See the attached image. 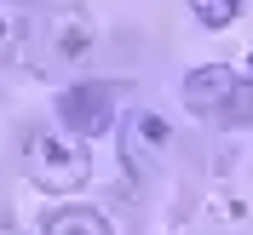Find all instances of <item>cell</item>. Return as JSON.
I'll return each instance as SVG.
<instances>
[{"instance_id":"cell-7","label":"cell","mask_w":253,"mask_h":235,"mask_svg":"<svg viewBox=\"0 0 253 235\" xmlns=\"http://www.w3.org/2000/svg\"><path fill=\"white\" fill-rule=\"evenodd\" d=\"M190 6H196V17H202L207 29H224V23L242 12V0H190Z\"/></svg>"},{"instance_id":"cell-4","label":"cell","mask_w":253,"mask_h":235,"mask_svg":"<svg viewBox=\"0 0 253 235\" xmlns=\"http://www.w3.org/2000/svg\"><path fill=\"white\" fill-rule=\"evenodd\" d=\"M41 235H115V230L104 224V212H92V206H58Z\"/></svg>"},{"instance_id":"cell-5","label":"cell","mask_w":253,"mask_h":235,"mask_svg":"<svg viewBox=\"0 0 253 235\" xmlns=\"http://www.w3.org/2000/svg\"><path fill=\"white\" fill-rule=\"evenodd\" d=\"M23 29H29V0H0V58L23 52Z\"/></svg>"},{"instance_id":"cell-3","label":"cell","mask_w":253,"mask_h":235,"mask_svg":"<svg viewBox=\"0 0 253 235\" xmlns=\"http://www.w3.org/2000/svg\"><path fill=\"white\" fill-rule=\"evenodd\" d=\"M121 98H126L121 80H86V86H69V92L58 98V121L69 126V132H81V138H104V132L115 126V115H121Z\"/></svg>"},{"instance_id":"cell-2","label":"cell","mask_w":253,"mask_h":235,"mask_svg":"<svg viewBox=\"0 0 253 235\" xmlns=\"http://www.w3.org/2000/svg\"><path fill=\"white\" fill-rule=\"evenodd\" d=\"M23 167H29V178L46 195H75L81 184H86V172H92V161H86V149L69 138H58V132H35L29 149H23Z\"/></svg>"},{"instance_id":"cell-1","label":"cell","mask_w":253,"mask_h":235,"mask_svg":"<svg viewBox=\"0 0 253 235\" xmlns=\"http://www.w3.org/2000/svg\"><path fill=\"white\" fill-rule=\"evenodd\" d=\"M184 103H190V115L219 121V126H242V121H253V86L236 75V69H230V63L190 69V75H184Z\"/></svg>"},{"instance_id":"cell-8","label":"cell","mask_w":253,"mask_h":235,"mask_svg":"<svg viewBox=\"0 0 253 235\" xmlns=\"http://www.w3.org/2000/svg\"><path fill=\"white\" fill-rule=\"evenodd\" d=\"M248 75H253V58H248Z\"/></svg>"},{"instance_id":"cell-6","label":"cell","mask_w":253,"mask_h":235,"mask_svg":"<svg viewBox=\"0 0 253 235\" xmlns=\"http://www.w3.org/2000/svg\"><path fill=\"white\" fill-rule=\"evenodd\" d=\"M126 143H132V149H144V143H167V121H161V115H150V109H138V115H132Z\"/></svg>"}]
</instances>
